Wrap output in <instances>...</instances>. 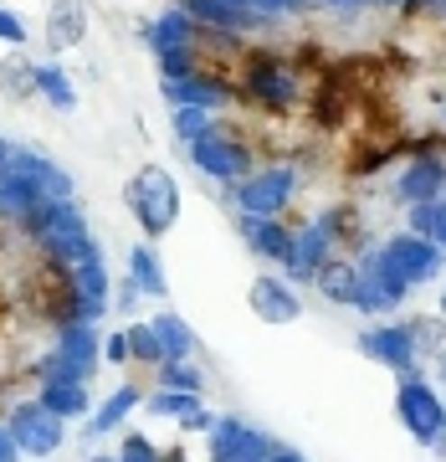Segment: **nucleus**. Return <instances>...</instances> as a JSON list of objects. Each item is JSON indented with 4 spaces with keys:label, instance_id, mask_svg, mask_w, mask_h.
I'll return each mask as SVG.
<instances>
[{
    "label": "nucleus",
    "instance_id": "nucleus-1",
    "mask_svg": "<svg viewBox=\"0 0 446 462\" xmlns=\"http://www.w3.org/2000/svg\"><path fill=\"white\" fill-rule=\"evenodd\" d=\"M123 196H129V211L139 216V226H144L149 236H165V231L175 226V216H180V190L169 180V170H159V165L139 170Z\"/></svg>",
    "mask_w": 446,
    "mask_h": 462
},
{
    "label": "nucleus",
    "instance_id": "nucleus-2",
    "mask_svg": "<svg viewBox=\"0 0 446 462\" xmlns=\"http://www.w3.org/2000/svg\"><path fill=\"white\" fill-rule=\"evenodd\" d=\"M11 437H16L21 452H51V447L62 442V416L47 411L41 401H26L11 416Z\"/></svg>",
    "mask_w": 446,
    "mask_h": 462
},
{
    "label": "nucleus",
    "instance_id": "nucleus-3",
    "mask_svg": "<svg viewBox=\"0 0 446 462\" xmlns=\"http://www.w3.org/2000/svg\"><path fill=\"white\" fill-rule=\"evenodd\" d=\"M190 160L200 170H211L221 180H236V175H247V149L236 144V139H221V134H200L196 149H190Z\"/></svg>",
    "mask_w": 446,
    "mask_h": 462
},
{
    "label": "nucleus",
    "instance_id": "nucleus-4",
    "mask_svg": "<svg viewBox=\"0 0 446 462\" xmlns=\"http://www.w3.org/2000/svg\"><path fill=\"white\" fill-rule=\"evenodd\" d=\"M287 190H293V175H287V170H272V175H247L236 196H241V206H247L251 216H272L282 200H287Z\"/></svg>",
    "mask_w": 446,
    "mask_h": 462
},
{
    "label": "nucleus",
    "instance_id": "nucleus-5",
    "mask_svg": "<svg viewBox=\"0 0 446 462\" xmlns=\"http://www.w3.org/2000/svg\"><path fill=\"white\" fill-rule=\"evenodd\" d=\"M83 32H87V5H83V0H57V5H51V16H47V47L51 51L77 47Z\"/></svg>",
    "mask_w": 446,
    "mask_h": 462
},
{
    "label": "nucleus",
    "instance_id": "nucleus-6",
    "mask_svg": "<svg viewBox=\"0 0 446 462\" xmlns=\"http://www.w3.org/2000/svg\"><path fill=\"white\" fill-rule=\"evenodd\" d=\"M251 309H257L267 324H287V319H297V298L287 293L282 278H257L251 282Z\"/></svg>",
    "mask_w": 446,
    "mask_h": 462
},
{
    "label": "nucleus",
    "instance_id": "nucleus-7",
    "mask_svg": "<svg viewBox=\"0 0 446 462\" xmlns=\"http://www.w3.org/2000/svg\"><path fill=\"white\" fill-rule=\"evenodd\" d=\"M400 416H405L421 437H441V406H436V396H431L426 385H405V391H400Z\"/></svg>",
    "mask_w": 446,
    "mask_h": 462
},
{
    "label": "nucleus",
    "instance_id": "nucleus-8",
    "mask_svg": "<svg viewBox=\"0 0 446 462\" xmlns=\"http://www.w3.org/2000/svg\"><path fill=\"white\" fill-rule=\"evenodd\" d=\"M247 242H251L257 252H267V257H278V263L293 267L297 242H293V231H282L278 221H267V216H251V221H247Z\"/></svg>",
    "mask_w": 446,
    "mask_h": 462
},
{
    "label": "nucleus",
    "instance_id": "nucleus-9",
    "mask_svg": "<svg viewBox=\"0 0 446 462\" xmlns=\"http://www.w3.org/2000/svg\"><path fill=\"white\" fill-rule=\"evenodd\" d=\"M0 88L11 93V98H32V93H41V83H36V62L32 57H5L0 62Z\"/></svg>",
    "mask_w": 446,
    "mask_h": 462
},
{
    "label": "nucleus",
    "instance_id": "nucleus-10",
    "mask_svg": "<svg viewBox=\"0 0 446 462\" xmlns=\"http://www.w3.org/2000/svg\"><path fill=\"white\" fill-rule=\"evenodd\" d=\"M41 406L57 416H77L87 411V391L83 380H47V391H41Z\"/></svg>",
    "mask_w": 446,
    "mask_h": 462
},
{
    "label": "nucleus",
    "instance_id": "nucleus-11",
    "mask_svg": "<svg viewBox=\"0 0 446 462\" xmlns=\"http://www.w3.org/2000/svg\"><path fill=\"white\" fill-rule=\"evenodd\" d=\"M154 334H159V345H165V360H185V355H196V334L185 329L175 314L154 319Z\"/></svg>",
    "mask_w": 446,
    "mask_h": 462
},
{
    "label": "nucleus",
    "instance_id": "nucleus-12",
    "mask_svg": "<svg viewBox=\"0 0 446 462\" xmlns=\"http://www.w3.org/2000/svg\"><path fill=\"white\" fill-rule=\"evenodd\" d=\"M364 349H375L380 360H390V365H405L415 355L411 349V334L405 329H385V334H364Z\"/></svg>",
    "mask_w": 446,
    "mask_h": 462
},
{
    "label": "nucleus",
    "instance_id": "nucleus-13",
    "mask_svg": "<svg viewBox=\"0 0 446 462\" xmlns=\"http://www.w3.org/2000/svg\"><path fill=\"white\" fill-rule=\"evenodd\" d=\"M190 36H196V21L185 16V11H169V16L159 21L154 32H149V42H154V47H159V51H169V47H185Z\"/></svg>",
    "mask_w": 446,
    "mask_h": 462
},
{
    "label": "nucleus",
    "instance_id": "nucleus-14",
    "mask_svg": "<svg viewBox=\"0 0 446 462\" xmlns=\"http://www.w3.org/2000/svg\"><path fill=\"white\" fill-rule=\"evenodd\" d=\"M133 406H139V391H133V385H123V391H114V396H108V406H103V411L93 416V431H114L118 421H123V416L133 411Z\"/></svg>",
    "mask_w": 446,
    "mask_h": 462
},
{
    "label": "nucleus",
    "instance_id": "nucleus-15",
    "mask_svg": "<svg viewBox=\"0 0 446 462\" xmlns=\"http://www.w3.org/2000/svg\"><path fill=\"white\" fill-rule=\"evenodd\" d=\"M129 360L165 365V345H159V334H154V324H139V329H129Z\"/></svg>",
    "mask_w": 446,
    "mask_h": 462
},
{
    "label": "nucleus",
    "instance_id": "nucleus-16",
    "mask_svg": "<svg viewBox=\"0 0 446 462\" xmlns=\"http://www.w3.org/2000/svg\"><path fill=\"white\" fill-rule=\"evenodd\" d=\"M133 282H139V293H165V273H159V263H154V252L149 247H133Z\"/></svg>",
    "mask_w": 446,
    "mask_h": 462
},
{
    "label": "nucleus",
    "instance_id": "nucleus-17",
    "mask_svg": "<svg viewBox=\"0 0 446 462\" xmlns=\"http://www.w3.org/2000/svg\"><path fill=\"white\" fill-rule=\"evenodd\" d=\"M436 185H441V165H436V160H426V165H415L411 175H405V185H400V190H405V196H415V200H431V196H436Z\"/></svg>",
    "mask_w": 446,
    "mask_h": 462
},
{
    "label": "nucleus",
    "instance_id": "nucleus-18",
    "mask_svg": "<svg viewBox=\"0 0 446 462\" xmlns=\"http://www.w3.org/2000/svg\"><path fill=\"white\" fill-rule=\"evenodd\" d=\"M36 83H41V93H47L51 98V108H72V83H67L62 72H57V67H36Z\"/></svg>",
    "mask_w": 446,
    "mask_h": 462
},
{
    "label": "nucleus",
    "instance_id": "nucleus-19",
    "mask_svg": "<svg viewBox=\"0 0 446 462\" xmlns=\"http://www.w3.org/2000/svg\"><path fill=\"white\" fill-rule=\"evenodd\" d=\"M314 278L323 282V293H333V298H354V282H360V273H349V267H318Z\"/></svg>",
    "mask_w": 446,
    "mask_h": 462
},
{
    "label": "nucleus",
    "instance_id": "nucleus-20",
    "mask_svg": "<svg viewBox=\"0 0 446 462\" xmlns=\"http://www.w3.org/2000/svg\"><path fill=\"white\" fill-rule=\"evenodd\" d=\"M190 406H196V391H159V396L149 401L154 416H185Z\"/></svg>",
    "mask_w": 446,
    "mask_h": 462
},
{
    "label": "nucleus",
    "instance_id": "nucleus-21",
    "mask_svg": "<svg viewBox=\"0 0 446 462\" xmlns=\"http://www.w3.org/2000/svg\"><path fill=\"white\" fill-rule=\"evenodd\" d=\"M175 124H180L185 139H200V134H211V114H205V108H180V118H175Z\"/></svg>",
    "mask_w": 446,
    "mask_h": 462
},
{
    "label": "nucleus",
    "instance_id": "nucleus-22",
    "mask_svg": "<svg viewBox=\"0 0 446 462\" xmlns=\"http://www.w3.org/2000/svg\"><path fill=\"white\" fill-rule=\"evenodd\" d=\"M165 380L175 385V391H200V375L185 360H165Z\"/></svg>",
    "mask_w": 446,
    "mask_h": 462
},
{
    "label": "nucleus",
    "instance_id": "nucleus-23",
    "mask_svg": "<svg viewBox=\"0 0 446 462\" xmlns=\"http://www.w3.org/2000/svg\"><path fill=\"white\" fill-rule=\"evenodd\" d=\"M118 462H165L154 447L144 442V437H123V452H118Z\"/></svg>",
    "mask_w": 446,
    "mask_h": 462
},
{
    "label": "nucleus",
    "instance_id": "nucleus-24",
    "mask_svg": "<svg viewBox=\"0 0 446 462\" xmlns=\"http://www.w3.org/2000/svg\"><path fill=\"white\" fill-rule=\"evenodd\" d=\"M0 36H5V42H26V26H21L16 11H0Z\"/></svg>",
    "mask_w": 446,
    "mask_h": 462
},
{
    "label": "nucleus",
    "instance_id": "nucleus-25",
    "mask_svg": "<svg viewBox=\"0 0 446 462\" xmlns=\"http://www.w3.org/2000/svg\"><path fill=\"white\" fill-rule=\"evenodd\" d=\"M103 349H108V360H114V365H123V360H129V334H114Z\"/></svg>",
    "mask_w": 446,
    "mask_h": 462
},
{
    "label": "nucleus",
    "instance_id": "nucleus-26",
    "mask_svg": "<svg viewBox=\"0 0 446 462\" xmlns=\"http://www.w3.org/2000/svg\"><path fill=\"white\" fill-rule=\"evenodd\" d=\"M185 427H190V431H211V427H215V416H205L200 406H190V411H185Z\"/></svg>",
    "mask_w": 446,
    "mask_h": 462
},
{
    "label": "nucleus",
    "instance_id": "nucleus-27",
    "mask_svg": "<svg viewBox=\"0 0 446 462\" xmlns=\"http://www.w3.org/2000/svg\"><path fill=\"white\" fill-rule=\"evenodd\" d=\"M16 457H21L16 437H11V427H0V462H16Z\"/></svg>",
    "mask_w": 446,
    "mask_h": 462
},
{
    "label": "nucleus",
    "instance_id": "nucleus-28",
    "mask_svg": "<svg viewBox=\"0 0 446 462\" xmlns=\"http://www.w3.org/2000/svg\"><path fill=\"white\" fill-rule=\"evenodd\" d=\"M133 298H139V282H123V288H118V309H123V314H129V309H133Z\"/></svg>",
    "mask_w": 446,
    "mask_h": 462
},
{
    "label": "nucleus",
    "instance_id": "nucleus-29",
    "mask_svg": "<svg viewBox=\"0 0 446 462\" xmlns=\"http://www.w3.org/2000/svg\"><path fill=\"white\" fill-rule=\"evenodd\" d=\"M98 462H118V457H98Z\"/></svg>",
    "mask_w": 446,
    "mask_h": 462
},
{
    "label": "nucleus",
    "instance_id": "nucleus-30",
    "mask_svg": "<svg viewBox=\"0 0 446 462\" xmlns=\"http://www.w3.org/2000/svg\"><path fill=\"white\" fill-rule=\"evenodd\" d=\"M441 309H446V298H441Z\"/></svg>",
    "mask_w": 446,
    "mask_h": 462
}]
</instances>
